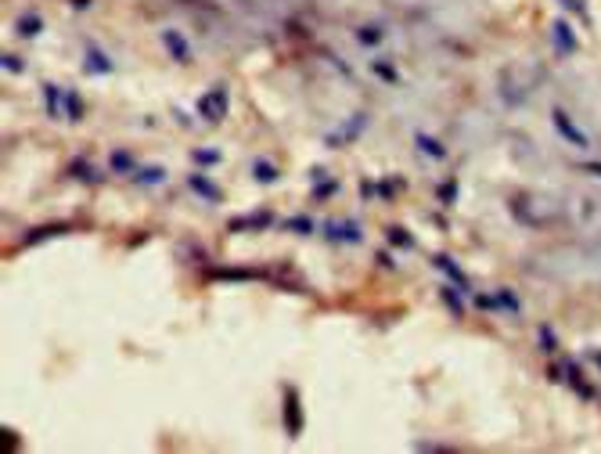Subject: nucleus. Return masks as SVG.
Here are the masks:
<instances>
[{
  "mask_svg": "<svg viewBox=\"0 0 601 454\" xmlns=\"http://www.w3.org/2000/svg\"><path fill=\"white\" fill-rule=\"evenodd\" d=\"M252 177H256L260 184H274V180H277V166L267 163V159H256V163H252Z\"/></svg>",
  "mask_w": 601,
  "mask_h": 454,
  "instance_id": "obj_20",
  "label": "nucleus"
},
{
  "mask_svg": "<svg viewBox=\"0 0 601 454\" xmlns=\"http://www.w3.org/2000/svg\"><path fill=\"white\" fill-rule=\"evenodd\" d=\"M191 156H195L198 166H216V163H220V151H213V148H195Z\"/></svg>",
  "mask_w": 601,
  "mask_h": 454,
  "instance_id": "obj_28",
  "label": "nucleus"
},
{
  "mask_svg": "<svg viewBox=\"0 0 601 454\" xmlns=\"http://www.w3.org/2000/svg\"><path fill=\"white\" fill-rule=\"evenodd\" d=\"M115 65L108 62V54L101 51V47H94V44H87V62H83V72L87 76H108Z\"/></svg>",
  "mask_w": 601,
  "mask_h": 454,
  "instance_id": "obj_8",
  "label": "nucleus"
},
{
  "mask_svg": "<svg viewBox=\"0 0 601 454\" xmlns=\"http://www.w3.org/2000/svg\"><path fill=\"white\" fill-rule=\"evenodd\" d=\"M69 231H72V224H47V227L29 231V234L22 238V246H37V241H47V238H54V234H69Z\"/></svg>",
  "mask_w": 601,
  "mask_h": 454,
  "instance_id": "obj_13",
  "label": "nucleus"
},
{
  "mask_svg": "<svg viewBox=\"0 0 601 454\" xmlns=\"http://www.w3.org/2000/svg\"><path fill=\"white\" fill-rule=\"evenodd\" d=\"M137 184H163L166 180V170L163 166H144V170H137Z\"/></svg>",
  "mask_w": 601,
  "mask_h": 454,
  "instance_id": "obj_22",
  "label": "nucleus"
},
{
  "mask_svg": "<svg viewBox=\"0 0 601 454\" xmlns=\"http://www.w3.org/2000/svg\"><path fill=\"white\" fill-rule=\"evenodd\" d=\"M497 303L504 310H519V296L512 292V289H504V292H497Z\"/></svg>",
  "mask_w": 601,
  "mask_h": 454,
  "instance_id": "obj_32",
  "label": "nucleus"
},
{
  "mask_svg": "<svg viewBox=\"0 0 601 454\" xmlns=\"http://www.w3.org/2000/svg\"><path fill=\"white\" fill-rule=\"evenodd\" d=\"M284 227H289V231H299V234H310V231H313V220H310V217H292V220H284Z\"/></svg>",
  "mask_w": 601,
  "mask_h": 454,
  "instance_id": "obj_30",
  "label": "nucleus"
},
{
  "mask_svg": "<svg viewBox=\"0 0 601 454\" xmlns=\"http://www.w3.org/2000/svg\"><path fill=\"white\" fill-rule=\"evenodd\" d=\"M187 188H191L198 198H205V202H224V191H220L205 173H191L187 177Z\"/></svg>",
  "mask_w": 601,
  "mask_h": 454,
  "instance_id": "obj_10",
  "label": "nucleus"
},
{
  "mask_svg": "<svg viewBox=\"0 0 601 454\" xmlns=\"http://www.w3.org/2000/svg\"><path fill=\"white\" fill-rule=\"evenodd\" d=\"M540 350H544V353H555V350H558V336H555L551 324L540 328Z\"/></svg>",
  "mask_w": 601,
  "mask_h": 454,
  "instance_id": "obj_27",
  "label": "nucleus"
},
{
  "mask_svg": "<svg viewBox=\"0 0 601 454\" xmlns=\"http://www.w3.org/2000/svg\"><path fill=\"white\" fill-rule=\"evenodd\" d=\"M270 224H274L270 209H256V213H248V217H234L231 220V231H263Z\"/></svg>",
  "mask_w": 601,
  "mask_h": 454,
  "instance_id": "obj_9",
  "label": "nucleus"
},
{
  "mask_svg": "<svg viewBox=\"0 0 601 454\" xmlns=\"http://www.w3.org/2000/svg\"><path fill=\"white\" fill-rule=\"evenodd\" d=\"M44 98H47V115L58 119V115H61V101H65V90L54 87V83H47V87H44Z\"/></svg>",
  "mask_w": 601,
  "mask_h": 454,
  "instance_id": "obj_18",
  "label": "nucleus"
},
{
  "mask_svg": "<svg viewBox=\"0 0 601 454\" xmlns=\"http://www.w3.org/2000/svg\"><path fill=\"white\" fill-rule=\"evenodd\" d=\"M551 119H555V130H558L569 144H576V148H590V137H587V134H583V130H580V127H576V123H573V119H569L562 108H555V112H551Z\"/></svg>",
  "mask_w": 601,
  "mask_h": 454,
  "instance_id": "obj_5",
  "label": "nucleus"
},
{
  "mask_svg": "<svg viewBox=\"0 0 601 454\" xmlns=\"http://www.w3.org/2000/svg\"><path fill=\"white\" fill-rule=\"evenodd\" d=\"M374 260H378V263H382L386 270H393V267H396V260H393L389 253H382V249H378V256H374Z\"/></svg>",
  "mask_w": 601,
  "mask_h": 454,
  "instance_id": "obj_37",
  "label": "nucleus"
},
{
  "mask_svg": "<svg viewBox=\"0 0 601 454\" xmlns=\"http://www.w3.org/2000/svg\"><path fill=\"white\" fill-rule=\"evenodd\" d=\"M321 231H324V238L342 241V246H357V241L364 238L357 220H324V224H321Z\"/></svg>",
  "mask_w": 601,
  "mask_h": 454,
  "instance_id": "obj_3",
  "label": "nucleus"
},
{
  "mask_svg": "<svg viewBox=\"0 0 601 454\" xmlns=\"http://www.w3.org/2000/svg\"><path fill=\"white\" fill-rule=\"evenodd\" d=\"M432 267H436V270H443V275H447V278H450V282H454V285H457L464 296H468V275H464V270L457 267V260H454V256H447V253H436V256H432Z\"/></svg>",
  "mask_w": 601,
  "mask_h": 454,
  "instance_id": "obj_7",
  "label": "nucleus"
},
{
  "mask_svg": "<svg viewBox=\"0 0 601 454\" xmlns=\"http://www.w3.org/2000/svg\"><path fill=\"white\" fill-rule=\"evenodd\" d=\"M76 8H90V0H76Z\"/></svg>",
  "mask_w": 601,
  "mask_h": 454,
  "instance_id": "obj_39",
  "label": "nucleus"
},
{
  "mask_svg": "<svg viewBox=\"0 0 601 454\" xmlns=\"http://www.w3.org/2000/svg\"><path fill=\"white\" fill-rule=\"evenodd\" d=\"M548 379H551V382H565V365H551Z\"/></svg>",
  "mask_w": 601,
  "mask_h": 454,
  "instance_id": "obj_36",
  "label": "nucleus"
},
{
  "mask_svg": "<svg viewBox=\"0 0 601 454\" xmlns=\"http://www.w3.org/2000/svg\"><path fill=\"white\" fill-rule=\"evenodd\" d=\"M386 238H389V246H396V249H415V238H410L403 227H389Z\"/></svg>",
  "mask_w": 601,
  "mask_h": 454,
  "instance_id": "obj_24",
  "label": "nucleus"
},
{
  "mask_svg": "<svg viewBox=\"0 0 601 454\" xmlns=\"http://www.w3.org/2000/svg\"><path fill=\"white\" fill-rule=\"evenodd\" d=\"M339 191V184L335 180H324V184H313V198H324V195H335Z\"/></svg>",
  "mask_w": 601,
  "mask_h": 454,
  "instance_id": "obj_34",
  "label": "nucleus"
},
{
  "mask_svg": "<svg viewBox=\"0 0 601 454\" xmlns=\"http://www.w3.org/2000/svg\"><path fill=\"white\" fill-rule=\"evenodd\" d=\"M163 44H166L173 62H180V65L191 62V44H187V37L180 33V29H163Z\"/></svg>",
  "mask_w": 601,
  "mask_h": 454,
  "instance_id": "obj_6",
  "label": "nucleus"
},
{
  "mask_svg": "<svg viewBox=\"0 0 601 454\" xmlns=\"http://www.w3.org/2000/svg\"><path fill=\"white\" fill-rule=\"evenodd\" d=\"M65 119L69 123H80L83 119V101H80L76 90H65Z\"/></svg>",
  "mask_w": 601,
  "mask_h": 454,
  "instance_id": "obj_21",
  "label": "nucleus"
},
{
  "mask_svg": "<svg viewBox=\"0 0 601 454\" xmlns=\"http://www.w3.org/2000/svg\"><path fill=\"white\" fill-rule=\"evenodd\" d=\"M555 4H562L565 11H573V15H580L587 22V0H555Z\"/></svg>",
  "mask_w": 601,
  "mask_h": 454,
  "instance_id": "obj_29",
  "label": "nucleus"
},
{
  "mask_svg": "<svg viewBox=\"0 0 601 454\" xmlns=\"http://www.w3.org/2000/svg\"><path fill=\"white\" fill-rule=\"evenodd\" d=\"M439 299L450 307V314H457V317L464 314V299H461V289H457L454 282H450V285H439Z\"/></svg>",
  "mask_w": 601,
  "mask_h": 454,
  "instance_id": "obj_16",
  "label": "nucleus"
},
{
  "mask_svg": "<svg viewBox=\"0 0 601 454\" xmlns=\"http://www.w3.org/2000/svg\"><path fill=\"white\" fill-rule=\"evenodd\" d=\"M108 166H112V173H134L137 170V159L130 156V151H112Z\"/></svg>",
  "mask_w": 601,
  "mask_h": 454,
  "instance_id": "obj_19",
  "label": "nucleus"
},
{
  "mask_svg": "<svg viewBox=\"0 0 601 454\" xmlns=\"http://www.w3.org/2000/svg\"><path fill=\"white\" fill-rule=\"evenodd\" d=\"M594 365H597V368H601V350H597V353H594Z\"/></svg>",
  "mask_w": 601,
  "mask_h": 454,
  "instance_id": "obj_40",
  "label": "nucleus"
},
{
  "mask_svg": "<svg viewBox=\"0 0 601 454\" xmlns=\"http://www.w3.org/2000/svg\"><path fill=\"white\" fill-rule=\"evenodd\" d=\"M80 180H87V184H90V180H101V173H98V166H90L87 159H72V166H69Z\"/></svg>",
  "mask_w": 601,
  "mask_h": 454,
  "instance_id": "obj_23",
  "label": "nucleus"
},
{
  "mask_svg": "<svg viewBox=\"0 0 601 454\" xmlns=\"http://www.w3.org/2000/svg\"><path fill=\"white\" fill-rule=\"evenodd\" d=\"M565 382L573 386L583 401H590V397H594V386H590V382H583V375H580V368H576V365H565Z\"/></svg>",
  "mask_w": 601,
  "mask_h": 454,
  "instance_id": "obj_17",
  "label": "nucleus"
},
{
  "mask_svg": "<svg viewBox=\"0 0 601 454\" xmlns=\"http://www.w3.org/2000/svg\"><path fill=\"white\" fill-rule=\"evenodd\" d=\"M0 65H4V72H22L25 69L18 54H4V58H0Z\"/></svg>",
  "mask_w": 601,
  "mask_h": 454,
  "instance_id": "obj_33",
  "label": "nucleus"
},
{
  "mask_svg": "<svg viewBox=\"0 0 601 454\" xmlns=\"http://www.w3.org/2000/svg\"><path fill=\"white\" fill-rule=\"evenodd\" d=\"M415 144H418V148L425 151V156H429V159H447V148H443V141H436V137H429L425 130H418V134H415Z\"/></svg>",
  "mask_w": 601,
  "mask_h": 454,
  "instance_id": "obj_15",
  "label": "nucleus"
},
{
  "mask_svg": "<svg viewBox=\"0 0 601 454\" xmlns=\"http://www.w3.org/2000/svg\"><path fill=\"white\" fill-rule=\"evenodd\" d=\"M281 418H284V433H289L292 440H299L303 436V404H299V389L296 386H284Z\"/></svg>",
  "mask_w": 601,
  "mask_h": 454,
  "instance_id": "obj_1",
  "label": "nucleus"
},
{
  "mask_svg": "<svg viewBox=\"0 0 601 454\" xmlns=\"http://www.w3.org/2000/svg\"><path fill=\"white\" fill-rule=\"evenodd\" d=\"M454 198H457V180L450 177V180H443V184H439V202L443 206H454Z\"/></svg>",
  "mask_w": 601,
  "mask_h": 454,
  "instance_id": "obj_26",
  "label": "nucleus"
},
{
  "mask_svg": "<svg viewBox=\"0 0 601 454\" xmlns=\"http://www.w3.org/2000/svg\"><path fill=\"white\" fill-rule=\"evenodd\" d=\"M476 307H483V310H500V303H497V296H476Z\"/></svg>",
  "mask_w": 601,
  "mask_h": 454,
  "instance_id": "obj_35",
  "label": "nucleus"
},
{
  "mask_svg": "<svg viewBox=\"0 0 601 454\" xmlns=\"http://www.w3.org/2000/svg\"><path fill=\"white\" fill-rule=\"evenodd\" d=\"M551 44H555L558 54H576L580 37L573 33V25H569L565 18H555V22H551Z\"/></svg>",
  "mask_w": 601,
  "mask_h": 454,
  "instance_id": "obj_4",
  "label": "nucleus"
},
{
  "mask_svg": "<svg viewBox=\"0 0 601 454\" xmlns=\"http://www.w3.org/2000/svg\"><path fill=\"white\" fill-rule=\"evenodd\" d=\"M40 29H44V18H40L37 11H25V15H18V22H15V33L25 37V40L40 37Z\"/></svg>",
  "mask_w": 601,
  "mask_h": 454,
  "instance_id": "obj_12",
  "label": "nucleus"
},
{
  "mask_svg": "<svg viewBox=\"0 0 601 454\" xmlns=\"http://www.w3.org/2000/svg\"><path fill=\"white\" fill-rule=\"evenodd\" d=\"M382 29H378V25H364V29H357V40L364 44V47H374V44H382Z\"/></svg>",
  "mask_w": 601,
  "mask_h": 454,
  "instance_id": "obj_25",
  "label": "nucleus"
},
{
  "mask_svg": "<svg viewBox=\"0 0 601 454\" xmlns=\"http://www.w3.org/2000/svg\"><path fill=\"white\" fill-rule=\"evenodd\" d=\"M209 278H220V282H252V278H256V270H248V267H213Z\"/></svg>",
  "mask_w": 601,
  "mask_h": 454,
  "instance_id": "obj_14",
  "label": "nucleus"
},
{
  "mask_svg": "<svg viewBox=\"0 0 601 454\" xmlns=\"http://www.w3.org/2000/svg\"><path fill=\"white\" fill-rule=\"evenodd\" d=\"M583 170L594 173V177H601V163H583Z\"/></svg>",
  "mask_w": 601,
  "mask_h": 454,
  "instance_id": "obj_38",
  "label": "nucleus"
},
{
  "mask_svg": "<svg viewBox=\"0 0 601 454\" xmlns=\"http://www.w3.org/2000/svg\"><path fill=\"white\" fill-rule=\"evenodd\" d=\"M367 127V115H353L350 123H346L342 130H335V134H328L324 137V144H331V148H339V144H346V141H353V137H360V130Z\"/></svg>",
  "mask_w": 601,
  "mask_h": 454,
  "instance_id": "obj_11",
  "label": "nucleus"
},
{
  "mask_svg": "<svg viewBox=\"0 0 601 454\" xmlns=\"http://www.w3.org/2000/svg\"><path fill=\"white\" fill-rule=\"evenodd\" d=\"M198 115L209 119V123H224V115H227V90L213 87L209 94H202L198 98Z\"/></svg>",
  "mask_w": 601,
  "mask_h": 454,
  "instance_id": "obj_2",
  "label": "nucleus"
},
{
  "mask_svg": "<svg viewBox=\"0 0 601 454\" xmlns=\"http://www.w3.org/2000/svg\"><path fill=\"white\" fill-rule=\"evenodd\" d=\"M371 69H374V76H382V80L396 83V69H393L389 62H382V58H378V62H371Z\"/></svg>",
  "mask_w": 601,
  "mask_h": 454,
  "instance_id": "obj_31",
  "label": "nucleus"
}]
</instances>
